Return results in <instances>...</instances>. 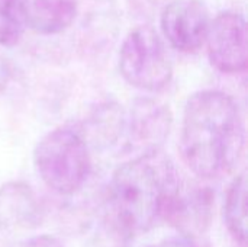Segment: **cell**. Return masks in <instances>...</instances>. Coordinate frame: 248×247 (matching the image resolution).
Here are the masks:
<instances>
[{"instance_id": "cell-12", "label": "cell", "mask_w": 248, "mask_h": 247, "mask_svg": "<svg viewBox=\"0 0 248 247\" xmlns=\"http://www.w3.org/2000/svg\"><path fill=\"white\" fill-rule=\"evenodd\" d=\"M26 28L20 0H0V45H16Z\"/></svg>"}, {"instance_id": "cell-5", "label": "cell", "mask_w": 248, "mask_h": 247, "mask_svg": "<svg viewBox=\"0 0 248 247\" xmlns=\"http://www.w3.org/2000/svg\"><path fill=\"white\" fill-rule=\"evenodd\" d=\"M119 70L128 84L160 92L173 77V61L158 32L148 25L134 28L122 42Z\"/></svg>"}, {"instance_id": "cell-11", "label": "cell", "mask_w": 248, "mask_h": 247, "mask_svg": "<svg viewBox=\"0 0 248 247\" xmlns=\"http://www.w3.org/2000/svg\"><path fill=\"white\" fill-rule=\"evenodd\" d=\"M247 179L246 173H240L230 183L224 199V221L230 234L241 247L247 245Z\"/></svg>"}, {"instance_id": "cell-4", "label": "cell", "mask_w": 248, "mask_h": 247, "mask_svg": "<svg viewBox=\"0 0 248 247\" xmlns=\"http://www.w3.org/2000/svg\"><path fill=\"white\" fill-rule=\"evenodd\" d=\"M33 167L52 192L74 195L86 183L92 159L87 134L78 124H64L46 132L33 148Z\"/></svg>"}, {"instance_id": "cell-13", "label": "cell", "mask_w": 248, "mask_h": 247, "mask_svg": "<svg viewBox=\"0 0 248 247\" xmlns=\"http://www.w3.org/2000/svg\"><path fill=\"white\" fill-rule=\"evenodd\" d=\"M15 247H64V245L51 234H38L22 240Z\"/></svg>"}, {"instance_id": "cell-3", "label": "cell", "mask_w": 248, "mask_h": 247, "mask_svg": "<svg viewBox=\"0 0 248 247\" xmlns=\"http://www.w3.org/2000/svg\"><path fill=\"white\" fill-rule=\"evenodd\" d=\"M173 125V114L167 105L153 98H137L128 109L116 103L96 111L94 127L100 141L129 159L160 153Z\"/></svg>"}, {"instance_id": "cell-14", "label": "cell", "mask_w": 248, "mask_h": 247, "mask_svg": "<svg viewBox=\"0 0 248 247\" xmlns=\"http://www.w3.org/2000/svg\"><path fill=\"white\" fill-rule=\"evenodd\" d=\"M147 247H198L195 240L183 237V236H177V237H170V239H164L155 245Z\"/></svg>"}, {"instance_id": "cell-9", "label": "cell", "mask_w": 248, "mask_h": 247, "mask_svg": "<svg viewBox=\"0 0 248 247\" xmlns=\"http://www.w3.org/2000/svg\"><path fill=\"white\" fill-rule=\"evenodd\" d=\"M41 215L39 201L28 183L13 181L0 186V230L33 229Z\"/></svg>"}, {"instance_id": "cell-2", "label": "cell", "mask_w": 248, "mask_h": 247, "mask_svg": "<svg viewBox=\"0 0 248 247\" xmlns=\"http://www.w3.org/2000/svg\"><path fill=\"white\" fill-rule=\"evenodd\" d=\"M174 165L160 153L129 159L112 175L108 211L112 227L124 239L148 233L160 221L180 186Z\"/></svg>"}, {"instance_id": "cell-1", "label": "cell", "mask_w": 248, "mask_h": 247, "mask_svg": "<svg viewBox=\"0 0 248 247\" xmlns=\"http://www.w3.org/2000/svg\"><path fill=\"white\" fill-rule=\"evenodd\" d=\"M246 147V127L238 103L221 90L193 93L183 111L180 151L192 173L215 179L230 173Z\"/></svg>"}, {"instance_id": "cell-6", "label": "cell", "mask_w": 248, "mask_h": 247, "mask_svg": "<svg viewBox=\"0 0 248 247\" xmlns=\"http://www.w3.org/2000/svg\"><path fill=\"white\" fill-rule=\"evenodd\" d=\"M205 41L209 61L217 70L235 74L247 68V31L241 13H219L209 25Z\"/></svg>"}, {"instance_id": "cell-7", "label": "cell", "mask_w": 248, "mask_h": 247, "mask_svg": "<svg viewBox=\"0 0 248 247\" xmlns=\"http://www.w3.org/2000/svg\"><path fill=\"white\" fill-rule=\"evenodd\" d=\"M161 31L180 52L198 51L208 35L209 13L201 0H171L161 12Z\"/></svg>"}, {"instance_id": "cell-10", "label": "cell", "mask_w": 248, "mask_h": 247, "mask_svg": "<svg viewBox=\"0 0 248 247\" xmlns=\"http://www.w3.org/2000/svg\"><path fill=\"white\" fill-rule=\"evenodd\" d=\"M26 25L42 35H55L71 26L78 0H20Z\"/></svg>"}, {"instance_id": "cell-8", "label": "cell", "mask_w": 248, "mask_h": 247, "mask_svg": "<svg viewBox=\"0 0 248 247\" xmlns=\"http://www.w3.org/2000/svg\"><path fill=\"white\" fill-rule=\"evenodd\" d=\"M214 215V195L201 186L185 188L182 183L171 197L164 220L173 226L180 236L195 239L202 236L211 226Z\"/></svg>"}]
</instances>
